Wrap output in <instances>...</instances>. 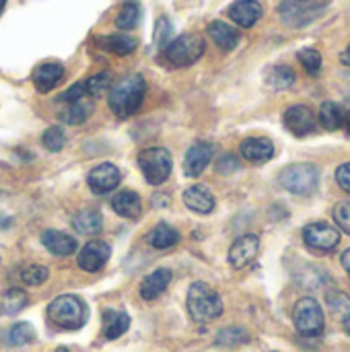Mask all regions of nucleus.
I'll use <instances>...</instances> for the list:
<instances>
[{"label": "nucleus", "instance_id": "33", "mask_svg": "<svg viewBox=\"0 0 350 352\" xmlns=\"http://www.w3.org/2000/svg\"><path fill=\"white\" fill-rule=\"evenodd\" d=\"M109 87H111V74L107 70H103V72H99V74L85 80V91H87L89 97H101Z\"/></svg>", "mask_w": 350, "mask_h": 352}, {"label": "nucleus", "instance_id": "30", "mask_svg": "<svg viewBox=\"0 0 350 352\" xmlns=\"http://www.w3.org/2000/svg\"><path fill=\"white\" fill-rule=\"evenodd\" d=\"M177 241H179V233H177L173 227L165 225V223L157 225V227L151 231V235H149V243H151L155 250L173 248V245H177Z\"/></svg>", "mask_w": 350, "mask_h": 352}, {"label": "nucleus", "instance_id": "44", "mask_svg": "<svg viewBox=\"0 0 350 352\" xmlns=\"http://www.w3.org/2000/svg\"><path fill=\"white\" fill-rule=\"evenodd\" d=\"M340 62H342V64H347V66H350V45L344 50V52H342V54H340Z\"/></svg>", "mask_w": 350, "mask_h": 352}, {"label": "nucleus", "instance_id": "36", "mask_svg": "<svg viewBox=\"0 0 350 352\" xmlns=\"http://www.w3.org/2000/svg\"><path fill=\"white\" fill-rule=\"evenodd\" d=\"M64 142H66V134H64V130H62L60 126L47 128V130L43 132V136H41V144H43L47 151H52V153L62 151V148H64Z\"/></svg>", "mask_w": 350, "mask_h": 352}, {"label": "nucleus", "instance_id": "25", "mask_svg": "<svg viewBox=\"0 0 350 352\" xmlns=\"http://www.w3.org/2000/svg\"><path fill=\"white\" fill-rule=\"evenodd\" d=\"M140 16H142L140 2L138 0H126L118 12V16H116V27L120 31H132L140 23Z\"/></svg>", "mask_w": 350, "mask_h": 352}, {"label": "nucleus", "instance_id": "12", "mask_svg": "<svg viewBox=\"0 0 350 352\" xmlns=\"http://www.w3.org/2000/svg\"><path fill=\"white\" fill-rule=\"evenodd\" d=\"M258 252H260V239H258V235H252V233L250 235H243V237H239V239L233 241V245L229 250V264L233 268L241 270V268L250 266L256 260Z\"/></svg>", "mask_w": 350, "mask_h": 352}, {"label": "nucleus", "instance_id": "13", "mask_svg": "<svg viewBox=\"0 0 350 352\" xmlns=\"http://www.w3.org/2000/svg\"><path fill=\"white\" fill-rule=\"evenodd\" d=\"M111 256V250L103 241H89L80 252H78V266L85 272H99Z\"/></svg>", "mask_w": 350, "mask_h": 352}, {"label": "nucleus", "instance_id": "14", "mask_svg": "<svg viewBox=\"0 0 350 352\" xmlns=\"http://www.w3.org/2000/svg\"><path fill=\"white\" fill-rule=\"evenodd\" d=\"M215 155V146L210 142H196L188 148L184 159V173L188 177H198L210 163Z\"/></svg>", "mask_w": 350, "mask_h": 352}, {"label": "nucleus", "instance_id": "2", "mask_svg": "<svg viewBox=\"0 0 350 352\" xmlns=\"http://www.w3.org/2000/svg\"><path fill=\"white\" fill-rule=\"evenodd\" d=\"M188 314L198 324H208L223 314V301L206 283H194L188 291Z\"/></svg>", "mask_w": 350, "mask_h": 352}, {"label": "nucleus", "instance_id": "39", "mask_svg": "<svg viewBox=\"0 0 350 352\" xmlns=\"http://www.w3.org/2000/svg\"><path fill=\"white\" fill-rule=\"evenodd\" d=\"M334 221L340 227V231L350 235V200H344L334 206Z\"/></svg>", "mask_w": 350, "mask_h": 352}, {"label": "nucleus", "instance_id": "34", "mask_svg": "<svg viewBox=\"0 0 350 352\" xmlns=\"http://www.w3.org/2000/svg\"><path fill=\"white\" fill-rule=\"evenodd\" d=\"M250 340V334L243 328H225L217 334V344L221 346H239Z\"/></svg>", "mask_w": 350, "mask_h": 352}, {"label": "nucleus", "instance_id": "26", "mask_svg": "<svg viewBox=\"0 0 350 352\" xmlns=\"http://www.w3.org/2000/svg\"><path fill=\"white\" fill-rule=\"evenodd\" d=\"M297 76H295V70L291 66H272L268 72H266V85L274 91H287L295 85Z\"/></svg>", "mask_w": 350, "mask_h": 352}, {"label": "nucleus", "instance_id": "45", "mask_svg": "<svg viewBox=\"0 0 350 352\" xmlns=\"http://www.w3.org/2000/svg\"><path fill=\"white\" fill-rule=\"evenodd\" d=\"M344 330H347V334L350 336V314L344 318Z\"/></svg>", "mask_w": 350, "mask_h": 352}, {"label": "nucleus", "instance_id": "46", "mask_svg": "<svg viewBox=\"0 0 350 352\" xmlns=\"http://www.w3.org/2000/svg\"><path fill=\"white\" fill-rule=\"evenodd\" d=\"M344 126H347V130H349V134H350V111L344 116Z\"/></svg>", "mask_w": 350, "mask_h": 352}, {"label": "nucleus", "instance_id": "18", "mask_svg": "<svg viewBox=\"0 0 350 352\" xmlns=\"http://www.w3.org/2000/svg\"><path fill=\"white\" fill-rule=\"evenodd\" d=\"M41 243H43V248H45L50 254L60 256V258L74 254L76 248H78V243H76L74 237H70L68 233H62V231H52V229H50V231H43Z\"/></svg>", "mask_w": 350, "mask_h": 352}, {"label": "nucleus", "instance_id": "5", "mask_svg": "<svg viewBox=\"0 0 350 352\" xmlns=\"http://www.w3.org/2000/svg\"><path fill=\"white\" fill-rule=\"evenodd\" d=\"M206 50V41L196 35V33H184L179 37H173L167 47H165V58L169 64L184 68V66H192L194 62H198L202 58Z\"/></svg>", "mask_w": 350, "mask_h": 352}, {"label": "nucleus", "instance_id": "22", "mask_svg": "<svg viewBox=\"0 0 350 352\" xmlns=\"http://www.w3.org/2000/svg\"><path fill=\"white\" fill-rule=\"evenodd\" d=\"M111 208L124 219H138L142 214V202L136 192L122 190L111 198Z\"/></svg>", "mask_w": 350, "mask_h": 352}, {"label": "nucleus", "instance_id": "7", "mask_svg": "<svg viewBox=\"0 0 350 352\" xmlns=\"http://www.w3.org/2000/svg\"><path fill=\"white\" fill-rule=\"evenodd\" d=\"M138 165H140V171H142L144 179L151 186H161L171 175L173 159H171V153L167 148L153 146V148H144L138 155Z\"/></svg>", "mask_w": 350, "mask_h": 352}, {"label": "nucleus", "instance_id": "11", "mask_svg": "<svg viewBox=\"0 0 350 352\" xmlns=\"http://www.w3.org/2000/svg\"><path fill=\"white\" fill-rule=\"evenodd\" d=\"M285 120V126L289 132H293L295 136H305V134H311L316 130V113L309 105H293L285 111L283 116Z\"/></svg>", "mask_w": 350, "mask_h": 352}, {"label": "nucleus", "instance_id": "24", "mask_svg": "<svg viewBox=\"0 0 350 352\" xmlns=\"http://www.w3.org/2000/svg\"><path fill=\"white\" fill-rule=\"evenodd\" d=\"M130 328V318L124 311L105 309L103 311V334L107 340H118Z\"/></svg>", "mask_w": 350, "mask_h": 352}, {"label": "nucleus", "instance_id": "37", "mask_svg": "<svg viewBox=\"0 0 350 352\" xmlns=\"http://www.w3.org/2000/svg\"><path fill=\"white\" fill-rule=\"evenodd\" d=\"M47 276H50L47 268H43V266H39V264L27 266V268L21 272L23 283L29 285V287H39V285H43V283L47 280Z\"/></svg>", "mask_w": 350, "mask_h": 352}, {"label": "nucleus", "instance_id": "42", "mask_svg": "<svg viewBox=\"0 0 350 352\" xmlns=\"http://www.w3.org/2000/svg\"><path fill=\"white\" fill-rule=\"evenodd\" d=\"M336 182L344 192L350 194V163H344L336 169Z\"/></svg>", "mask_w": 350, "mask_h": 352}, {"label": "nucleus", "instance_id": "23", "mask_svg": "<svg viewBox=\"0 0 350 352\" xmlns=\"http://www.w3.org/2000/svg\"><path fill=\"white\" fill-rule=\"evenodd\" d=\"M99 47L109 52V54H116V56H128L136 50L138 41L132 37V35H126V33H111V35H105L101 37L99 41Z\"/></svg>", "mask_w": 350, "mask_h": 352}, {"label": "nucleus", "instance_id": "43", "mask_svg": "<svg viewBox=\"0 0 350 352\" xmlns=\"http://www.w3.org/2000/svg\"><path fill=\"white\" fill-rule=\"evenodd\" d=\"M340 260H342V266H344V270L349 272V276H350V248L344 252V254H342V258H340Z\"/></svg>", "mask_w": 350, "mask_h": 352}, {"label": "nucleus", "instance_id": "8", "mask_svg": "<svg viewBox=\"0 0 350 352\" xmlns=\"http://www.w3.org/2000/svg\"><path fill=\"white\" fill-rule=\"evenodd\" d=\"M278 182H281V186L287 192L307 196V194H314L316 192L318 182H320V171H318L316 165L297 163V165L285 167L281 171V175H278Z\"/></svg>", "mask_w": 350, "mask_h": 352}, {"label": "nucleus", "instance_id": "3", "mask_svg": "<svg viewBox=\"0 0 350 352\" xmlns=\"http://www.w3.org/2000/svg\"><path fill=\"white\" fill-rule=\"evenodd\" d=\"M50 322L60 330H80L87 324V305L74 295H60L47 307Z\"/></svg>", "mask_w": 350, "mask_h": 352}, {"label": "nucleus", "instance_id": "40", "mask_svg": "<svg viewBox=\"0 0 350 352\" xmlns=\"http://www.w3.org/2000/svg\"><path fill=\"white\" fill-rule=\"evenodd\" d=\"M85 97H87L85 80H80V82H74L68 91H64L58 99L64 101V103H74V101H80V99H85Z\"/></svg>", "mask_w": 350, "mask_h": 352}, {"label": "nucleus", "instance_id": "16", "mask_svg": "<svg viewBox=\"0 0 350 352\" xmlns=\"http://www.w3.org/2000/svg\"><path fill=\"white\" fill-rule=\"evenodd\" d=\"M64 78V66L58 62H43L33 70V85L39 93H50Z\"/></svg>", "mask_w": 350, "mask_h": 352}, {"label": "nucleus", "instance_id": "38", "mask_svg": "<svg viewBox=\"0 0 350 352\" xmlns=\"http://www.w3.org/2000/svg\"><path fill=\"white\" fill-rule=\"evenodd\" d=\"M171 33H173V29H171L169 19L161 16V19L157 21V27H155V45L165 50V47H167V43L171 41Z\"/></svg>", "mask_w": 350, "mask_h": 352}, {"label": "nucleus", "instance_id": "4", "mask_svg": "<svg viewBox=\"0 0 350 352\" xmlns=\"http://www.w3.org/2000/svg\"><path fill=\"white\" fill-rule=\"evenodd\" d=\"M328 0H283L278 4V16L287 27L299 29L324 14Z\"/></svg>", "mask_w": 350, "mask_h": 352}, {"label": "nucleus", "instance_id": "31", "mask_svg": "<svg viewBox=\"0 0 350 352\" xmlns=\"http://www.w3.org/2000/svg\"><path fill=\"white\" fill-rule=\"evenodd\" d=\"M35 340V330L31 324L27 322H19L14 324L10 330H8V336H6V342L10 346H25V344H31Z\"/></svg>", "mask_w": 350, "mask_h": 352}, {"label": "nucleus", "instance_id": "35", "mask_svg": "<svg viewBox=\"0 0 350 352\" xmlns=\"http://www.w3.org/2000/svg\"><path fill=\"white\" fill-rule=\"evenodd\" d=\"M299 62L303 64V68L309 72V74H320L322 72V54L314 47H305L297 54Z\"/></svg>", "mask_w": 350, "mask_h": 352}, {"label": "nucleus", "instance_id": "27", "mask_svg": "<svg viewBox=\"0 0 350 352\" xmlns=\"http://www.w3.org/2000/svg\"><path fill=\"white\" fill-rule=\"evenodd\" d=\"M72 227L74 231H78L80 235H95L101 231L103 227V219L97 210L89 208V210H80L74 219H72Z\"/></svg>", "mask_w": 350, "mask_h": 352}, {"label": "nucleus", "instance_id": "48", "mask_svg": "<svg viewBox=\"0 0 350 352\" xmlns=\"http://www.w3.org/2000/svg\"><path fill=\"white\" fill-rule=\"evenodd\" d=\"M56 352H68V351H66V349H58V351H56Z\"/></svg>", "mask_w": 350, "mask_h": 352}, {"label": "nucleus", "instance_id": "6", "mask_svg": "<svg viewBox=\"0 0 350 352\" xmlns=\"http://www.w3.org/2000/svg\"><path fill=\"white\" fill-rule=\"evenodd\" d=\"M293 322H295L297 332L305 338H318L324 334V328H326L324 309L314 297H303L297 301L293 309Z\"/></svg>", "mask_w": 350, "mask_h": 352}, {"label": "nucleus", "instance_id": "20", "mask_svg": "<svg viewBox=\"0 0 350 352\" xmlns=\"http://www.w3.org/2000/svg\"><path fill=\"white\" fill-rule=\"evenodd\" d=\"M184 204L198 214H208L215 210V196L204 186H192L184 192Z\"/></svg>", "mask_w": 350, "mask_h": 352}, {"label": "nucleus", "instance_id": "29", "mask_svg": "<svg viewBox=\"0 0 350 352\" xmlns=\"http://www.w3.org/2000/svg\"><path fill=\"white\" fill-rule=\"evenodd\" d=\"M320 124L326 130H330V132L342 128L344 126V111H342V107L338 103H334V101H324L322 107H320Z\"/></svg>", "mask_w": 350, "mask_h": 352}, {"label": "nucleus", "instance_id": "17", "mask_svg": "<svg viewBox=\"0 0 350 352\" xmlns=\"http://www.w3.org/2000/svg\"><path fill=\"white\" fill-rule=\"evenodd\" d=\"M229 16L239 27H254L262 16V4L258 0H235L229 6Z\"/></svg>", "mask_w": 350, "mask_h": 352}, {"label": "nucleus", "instance_id": "32", "mask_svg": "<svg viewBox=\"0 0 350 352\" xmlns=\"http://www.w3.org/2000/svg\"><path fill=\"white\" fill-rule=\"evenodd\" d=\"M25 305H27V295L23 291H19V289H10L2 297L0 311L6 314V316H12V314H19Z\"/></svg>", "mask_w": 350, "mask_h": 352}, {"label": "nucleus", "instance_id": "9", "mask_svg": "<svg viewBox=\"0 0 350 352\" xmlns=\"http://www.w3.org/2000/svg\"><path fill=\"white\" fill-rule=\"evenodd\" d=\"M303 239L311 250L328 254L340 243V231L328 223H311L303 229Z\"/></svg>", "mask_w": 350, "mask_h": 352}, {"label": "nucleus", "instance_id": "19", "mask_svg": "<svg viewBox=\"0 0 350 352\" xmlns=\"http://www.w3.org/2000/svg\"><path fill=\"white\" fill-rule=\"evenodd\" d=\"M171 270H167V268H159V270H155V272H151L142 283H140V297L144 299V301H153V299H157V297H161L165 291H167V287H169V283H171Z\"/></svg>", "mask_w": 350, "mask_h": 352}, {"label": "nucleus", "instance_id": "21", "mask_svg": "<svg viewBox=\"0 0 350 352\" xmlns=\"http://www.w3.org/2000/svg\"><path fill=\"white\" fill-rule=\"evenodd\" d=\"M206 33H208V37H210L221 50H225V52L235 50L237 43H239V39H241V37H239V31L233 29L231 25L223 23V21H212V23L206 27Z\"/></svg>", "mask_w": 350, "mask_h": 352}, {"label": "nucleus", "instance_id": "15", "mask_svg": "<svg viewBox=\"0 0 350 352\" xmlns=\"http://www.w3.org/2000/svg\"><path fill=\"white\" fill-rule=\"evenodd\" d=\"M241 157L250 163H266L274 157V144L268 138L262 136H254V138H245L239 146Z\"/></svg>", "mask_w": 350, "mask_h": 352}, {"label": "nucleus", "instance_id": "41", "mask_svg": "<svg viewBox=\"0 0 350 352\" xmlns=\"http://www.w3.org/2000/svg\"><path fill=\"white\" fill-rule=\"evenodd\" d=\"M239 169V161H237V157H233V155H225V157H221L219 161H217V171L219 173H233V171H237Z\"/></svg>", "mask_w": 350, "mask_h": 352}, {"label": "nucleus", "instance_id": "10", "mask_svg": "<svg viewBox=\"0 0 350 352\" xmlns=\"http://www.w3.org/2000/svg\"><path fill=\"white\" fill-rule=\"evenodd\" d=\"M120 179H122V173L113 163H101V165L93 167L87 175V184H89L91 192L97 196L113 192L118 188Z\"/></svg>", "mask_w": 350, "mask_h": 352}, {"label": "nucleus", "instance_id": "28", "mask_svg": "<svg viewBox=\"0 0 350 352\" xmlns=\"http://www.w3.org/2000/svg\"><path fill=\"white\" fill-rule=\"evenodd\" d=\"M91 113H93V103L80 99V101L68 103V105L60 111V120H62L64 124L78 126V124H83Z\"/></svg>", "mask_w": 350, "mask_h": 352}, {"label": "nucleus", "instance_id": "1", "mask_svg": "<svg viewBox=\"0 0 350 352\" xmlns=\"http://www.w3.org/2000/svg\"><path fill=\"white\" fill-rule=\"evenodd\" d=\"M144 95H146V80L142 74L134 72V74L120 78L118 82H113L109 87L107 103H109V109L118 118L126 120L140 109Z\"/></svg>", "mask_w": 350, "mask_h": 352}, {"label": "nucleus", "instance_id": "47", "mask_svg": "<svg viewBox=\"0 0 350 352\" xmlns=\"http://www.w3.org/2000/svg\"><path fill=\"white\" fill-rule=\"evenodd\" d=\"M4 6H6V0H0V14H2V10H4Z\"/></svg>", "mask_w": 350, "mask_h": 352}]
</instances>
